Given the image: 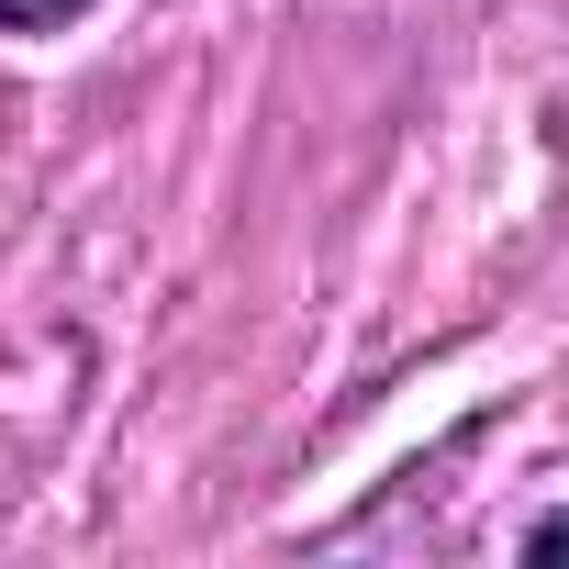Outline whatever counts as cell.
Instances as JSON below:
<instances>
[{
	"mask_svg": "<svg viewBox=\"0 0 569 569\" xmlns=\"http://www.w3.org/2000/svg\"><path fill=\"white\" fill-rule=\"evenodd\" d=\"M536 558H569V513H547V525H536Z\"/></svg>",
	"mask_w": 569,
	"mask_h": 569,
	"instance_id": "2",
	"label": "cell"
},
{
	"mask_svg": "<svg viewBox=\"0 0 569 569\" xmlns=\"http://www.w3.org/2000/svg\"><path fill=\"white\" fill-rule=\"evenodd\" d=\"M68 12H90V0H0V34H34V23H68Z\"/></svg>",
	"mask_w": 569,
	"mask_h": 569,
	"instance_id": "1",
	"label": "cell"
}]
</instances>
